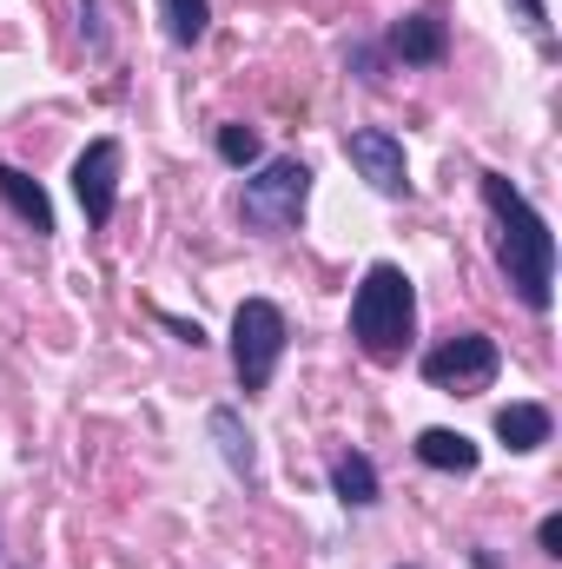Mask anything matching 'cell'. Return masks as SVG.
<instances>
[{
  "mask_svg": "<svg viewBox=\"0 0 562 569\" xmlns=\"http://www.w3.org/2000/svg\"><path fill=\"white\" fill-rule=\"evenodd\" d=\"M483 199H490V212L503 226L496 252H503V272L516 284V298L530 311H550V298H556V232H550V219L503 172H483Z\"/></svg>",
  "mask_w": 562,
  "mask_h": 569,
  "instance_id": "1",
  "label": "cell"
},
{
  "mask_svg": "<svg viewBox=\"0 0 562 569\" xmlns=\"http://www.w3.org/2000/svg\"><path fill=\"white\" fill-rule=\"evenodd\" d=\"M411 318H418V291L398 266H371L358 298H351V331L371 358H398L411 345Z\"/></svg>",
  "mask_w": 562,
  "mask_h": 569,
  "instance_id": "2",
  "label": "cell"
},
{
  "mask_svg": "<svg viewBox=\"0 0 562 569\" xmlns=\"http://www.w3.org/2000/svg\"><path fill=\"white\" fill-rule=\"evenodd\" d=\"M284 311L272 298H245L239 305V318H232V365H239V385L245 391H265L272 385V371H279L284 358Z\"/></svg>",
  "mask_w": 562,
  "mask_h": 569,
  "instance_id": "3",
  "label": "cell"
},
{
  "mask_svg": "<svg viewBox=\"0 0 562 569\" xmlns=\"http://www.w3.org/2000/svg\"><path fill=\"white\" fill-rule=\"evenodd\" d=\"M496 371H503V351H496V338H483V331H463V338H443L436 351H423V385L456 391V398L490 391Z\"/></svg>",
  "mask_w": 562,
  "mask_h": 569,
  "instance_id": "4",
  "label": "cell"
},
{
  "mask_svg": "<svg viewBox=\"0 0 562 569\" xmlns=\"http://www.w3.org/2000/svg\"><path fill=\"white\" fill-rule=\"evenodd\" d=\"M304 199H311V172H304L298 159H272L259 179H245L239 212H245V226H259V232H291L298 212H304Z\"/></svg>",
  "mask_w": 562,
  "mask_h": 569,
  "instance_id": "5",
  "label": "cell"
},
{
  "mask_svg": "<svg viewBox=\"0 0 562 569\" xmlns=\"http://www.w3.org/2000/svg\"><path fill=\"white\" fill-rule=\"evenodd\" d=\"M73 192H80V212L87 226H107L113 206H120V140H93L73 166Z\"/></svg>",
  "mask_w": 562,
  "mask_h": 569,
  "instance_id": "6",
  "label": "cell"
},
{
  "mask_svg": "<svg viewBox=\"0 0 562 569\" xmlns=\"http://www.w3.org/2000/svg\"><path fill=\"white\" fill-rule=\"evenodd\" d=\"M344 152H351V166L378 186V192H404L411 179H404V146L391 140L384 127H358L351 140H344Z\"/></svg>",
  "mask_w": 562,
  "mask_h": 569,
  "instance_id": "7",
  "label": "cell"
},
{
  "mask_svg": "<svg viewBox=\"0 0 562 569\" xmlns=\"http://www.w3.org/2000/svg\"><path fill=\"white\" fill-rule=\"evenodd\" d=\"M391 47H398L411 67H436V60L450 53V27H443L436 13H404V20L391 27Z\"/></svg>",
  "mask_w": 562,
  "mask_h": 569,
  "instance_id": "8",
  "label": "cell"
},
{
  "mask_svg": "<svg viewBox=\"0 0 562 569\" xmlns=\"http://www.w3.org/2000/svg\"><path fill=\"white\" fill-rule=\"evenodd\" d=\"M0 199L33 226V232H53V206H47V192H40V179H27L20 166H0Z\"/></svg>",
  "mask_w": 562,
  "mask_h": 569,
  "instance_id": "9",
  "label": "cell"
},
{
  "mask_svg": "<svg viewBox=\"0 0 562 569\" xmlns=\"http://www.w3.org/2000/svg\"><path fill=\"white\" fill-rule=\"evenodd\" d=\"M418 457L430 463V470H456V477H470L483 450H476L463 430H423V437H418Z\"/></svg>",
  "mask_w": 562,
  "mask_h": 569,
  "instance_id": "10",
  "label": "cell"
},
{
  "mask_svg": "<svg viewBox=\"0 0 562 569\" xmlns=\"http://www.w3.org/2000/svg\"><path fill=\"white\" fill-rule=\"evenodd\" d=\"M496 437H503L510 450H543V443H550V411H543V405H503V411H496Z\"/></svg>",
  "mask_w": 562,
  "mask_h": 569,
  "instance_id": "11",
  "label": "cell"
},
{
  "mask_svg": "<svg viewBox=\"0 0 562 569\" xmlns=\"http://www.w3.org/2000/svg\"><path fill=\"white\" fill-rule=\"evenodd\" d=\"M331 490H338L351 510L378 503V463H371V457H358V450H344V457L331 463Z\"/></svg>",
  "mask_w": 562,
  "mask_h": 569,
  "instance_id": "12",
  "label": "cell"
},
{
  "mask_svg": "<svg viewBox=\"0 0 562 569\" xmlns=\"http://www.w3.org/2000/svg\"><path fill=\"white\" fill-rule=\"evenodd\" d=\"M212 437H219V450H225V463H232L239 477H252V470H259L252 437H245V425H239V411H212Z\"/></svg>",
  "mask_w": 562,
  "mask_h": 569,
  "instance_id": "13",
  "label": "cell"
},
{
  "mask_svg": "<svg viewBox=\"0 0 562 569\" xmlns=\"http://www.w3.org/2000/svg\"><path fill=\"white\" fill-rule=\"evenodd\" d=\"M165 7V33L179 40V47H192V40H205V0H159Z\"/></svg>",
  "mask_w": 562,
  "mask_h": 569,
  "instance_id": "14",
  "label": "cell"
},
{
  "mask_svg": "<svg viewBox=\"0 0 562 569\" xmlns=\"http://www.w3.org/2000/svg\"><path fill=\"white\" fill-rule=\"evenodd\" d=\"M259 152H265V140H259L252 127H219V159H225V166L245 172V166H259Z\"/></svg>",
  "mask_w": 562,
  "mask_h": 569,
  "instance_id": "15",
  "label": "cell"
},
{
  "mask_svg": "<svg viewBox=\"0 0 562 569\" xmlns=\"http://www.w3.org/2000/svg\"><path fill=\"white\" fill-rule=\"evenodd\" d=\"M159 325H165V331H179V338H185L192 351L205 345V331H199V318H172V311H159Z\"/></svg>",
  "mask_w": 562,
  "mask_h": 569,
  "instance_id": "16",
  "label": "cell"
},
{
  "mask_svg": "<svg viewBox=\"0 0 562 569\" xmlns=\"http://www.w3.org/2000/svg\"><path fill=\"white\" fill-rule=\"evenodd\" d=\"M536 543H543V557H562V517H543V530H536Z\"/></svg>",
  "mask_w": 562,
  "mask_h": 569,
  "instance_id": "17",
  "label": "cell"
},
{
  "mask_svg": "<svg viewBox=\"0 0 562 569\" xmlns=\"http://www.w3.org/2000/svg\"><path fill=\"white\" fill-rule=\"evenodd\" d=\"M516 7H523V20H530V27H543V0H516Z\"/></svg>",
  "mask_w": 562,
  "mask_h": 569,
  "instance_id": "18",
  "label": "cell"
}]
</instances>
